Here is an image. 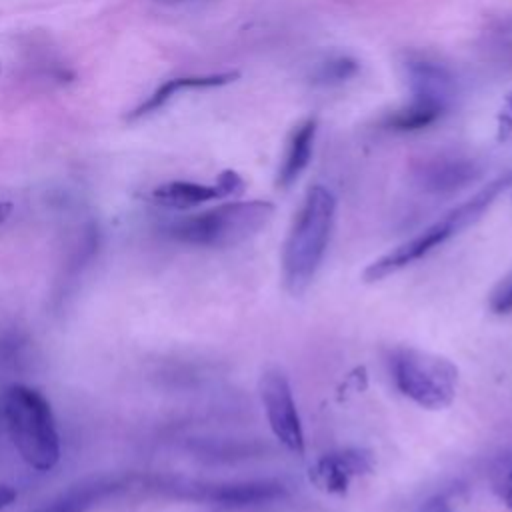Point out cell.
Returning a JSON list of instances; mask_svg holds the SVG:
<instances>
[{
    "label": "cell",
    "mask_w": 512,
    "mask_h": 512,
    "mask_svg": "<svg viewBox=\"0 0 512 512\" xmlns=\"http://www.w3.org/2000/svg\"><path fill=\"white\" fill-rule=\"evenodd\" d=\"M122 484L116 478H90L82 480L58 496H54L44 506L36 508L34 512H88L98 502L120 490Z\"/></svg>",
    "instance_id": "obj_11"
},
{
    "label": "cell",
    "mask_w": 512,
    "mask_h": 512,
    "mask_svg": "<svg viewBox=\"0 0 512 512\" xmlns=\"http://www.w3.org/2000/svg\"><path fill=\"white\" fill-rule=\"evenodd\" d=\"M404 72L410 88V102L414 110L442 120L456 98V78L452 70L424 54H410L404 60Z\"/></svg>",
    "instance_id": "obj_7"
},
{
    "label": "cell",
    "mask_w": 512,
    "mask_h": 512,
    "mask_svg": "<svg viewBox=\"0 0 512 512\" xmlns=\"http://www.w3.org/2000/svg\"><path fill=\"white\" fill-rule=\"evenodd\" d=\"M314 138H316V120L314 118H306L304 122H300L286 146L284 152V160L280 164L278 170V178H276V186L278 188H290L300 174L306 170V166L310 164L312 158V150H314Z\"/></svg>",
    "instance_id": "obj_14"
},
{
    "label": "cell",
    "mask_w": 512,
    "mask_h": 512,
    "mask_svg": "<svg viewBox=\"0 0 512 512\" xmlns=\"http://www.w3.org/2000/svg\"><path fill=\"white\" fill-rule=\"evenodd\" d=\"M478 174V166L466 158H436L426 162L418 180L430 192H452L466 186Z\"/></svg>",
    "instance_id": "obj_13"
},
{
    "label": "cell",
    "mask_w": 512,
    "mask_h": 512,
    "mask_svg": "<svg viewBox=\"0 0 512 512\" xmlns=\"http://www.w3.org/2000/svg\"><path fill=\"white\" fill-rule=\"evenodd\" d=\"M258 394L274 438L288 452L302 456L306 450L304 430L286 374L276 366L266 368L258 380Z\"/></svg>",
    "instance_id": "obj_8"
},
{
    "label": "cell",
    "mask_w": 512,
    "mask_h": 512,
    "mask_svg": "<svg viewBox=\"0 0 512 512\" xmlns=\"http://www.w3.org/2000/svg\"><path fill=\"white\" fill-rule=\"evenodd\" d=\"M492 36L502 44H512V14L498 16L490 22Z\"/></svg>",
    "instance_id": "obj_18"
},
{
    "label": "cell",
    "mask_w": 512,
    "mask_h": 512,
    "mask_svg": "<svg viewBox=\"0 0 512 512\" xmlns=\"http://www.w3.org/2000/svg\"><path fill=\"white\" fill-rule=\"evenodd\" d=\"M374 454L366 448H340L320 456L308 470L310 482L326 494H346L352 480L374 470Z\"/></svg>",
    "instance_id": "obj_9"
},
{
    "label": "cell",
    "mask_w": 512,
    "mask_h": 512,
    "mask_svg": "<svg viewBox=\"0 0 512 512\" xmlns=\"http://www.w3.org/2000/svg\"><path fill=\"white\" fill-rule=\"evenodd\" d=\"M334 218V194L322 184L310 186L282 244V286L290 296H302L314 282L330 244Z\"/></svg>",
    "instance_id": "obj_1"
},
{
    "label": "cell",
    "mask_w": 512,
    "mask_h": 512,
    "mask_svg": "<svg viewBox=\"0 0 512 512\" xmlns=\"http://www.w3.org/2000/svg\"><path fill=\"white\" fill-rule=\"evenodd\" d=\"M160 490L178 498L216 506L222 510H242L272 504L288 496V486L274 478L236 480V482H198V480H160Z\"/></svg>",
    "instance_id": "obj_6"
},
{
    "label": "cell",
    "mask_w": 512,
    "mask_h": 512,
    "mask_svg": "<svg viewBox=\"0 0 512 512\" xmlns=\"http://www.w3.org/2000/svg\"><path fill=\"white\" fill-rule=\"evenodd\" d=\"M8 436L20 458L34 470H52L60 460V434L50 402L26 384H12L2 398Z\"/></svg>",
    "instance_id": "obj_3"
},
{
    "label": "cell",
    "mask_w": 512,
    "mask_h": 512,
    "mask_svg": "<svg viewBox=\"0 0 512 512\" xmlns=\"http://www.w3.org/2000/svg\"><path fill=\"white\" fill-rule=\"evenodd\" d=\"M16 500V488L10 484H0V510L8 508Z\"/></svg>",
    "instance_id": "obj_21"
},
{
    "label": "cell",
    "mask_w": 512,
    "mask_h": 512,
    "mask_svg": "<svg viewBox=\"0 0 512 512\" xmlns=\"http://www.w3.org/2000/svg\"><path fill=\"white\" fill-rule=\"evenodd\" d=\"M414 512H454L450 500L446 496H432L426 502H422Z\"/></svg>",
    "instance_id": "obj_19"
},
{
    "label": "cell",
    "mask_w": 512,
    "mask_h": 512,
    "mask_svg": "<svg viewBox=\"0 0 512 512\" xmlns=\"http://www.w3.org/2000/svg\"><path fill=\"white\" fill-rule=\"evenodd\" d=\"M388 368L396 390L420 408L444 410L456 398L458 366L446 356L396 346L388 352Z\"/></svg>",
    "instance_id": "obj_5"
},
{
    "label": "cell",
    "mask_w": 512,
    "mask_h": 512,
    "mask_svg": "<svg viewBox=\"0 0 512 512\" xmlns=\"http://www.w3.org/2000/svg\"><path fill=\"white\" fill-rule=\"evenodd\" d=\"M244 190V180L234 170H224L218 174L214 184H198V182H166L156 186L150 192V198L154 204L174 210H188L194 206H200L210 200L226 198L240 194Z\"/></svg>",
    "instance_id": "obj_10"
},
{
    "label": "cell",
    "mask_w": 512,
    "mask_h": 512,
    "mask_svg": "<svg viewBox=\"0 0 512 512\" xmlns=\"http://www.w3.org/2000/svg\"><path fill=\"white\" fill-rule=\"evenodd\" d=\"M360 72V62L348 54H332L314 64L310 80L322 88L342 86Z\"/></svg>",
    "instance_id": "obj_15"
},
{
    "label": "cell",
    "mask_w": 512,
    "mask_h": 512,
    "mask_svg": "<svg viewBox=\"0 0 512 512\" xmlns=\"http://www.w3.org/2000/svg\"><path fill=\"white\" fill-rule=\"evenodd\" d=\"M274 210L268 200L228 202L170 222L166 234L188 246L232 248L266 228Z\"/></svg>",
    "instance_id": "obj_4"
},
{
    "label": "cell",
    "mask_w": 512,
    "mask_h": 512,
    "mask_svg": "<svg viewBox=\"0 0 512 512\" xmlns=\"http://www.w3.org/2000/svg\"><path fill=\"white\" fill-rule=\"evenodd\" d=\"M496 494L500 496L502 504L512 508V466L502 474V478L496 484Z\"/></svg>",
    "instance_id": "obj_20"
},
{
    "label": "cell",
    "mask_w": 512,
    "mask_h": 512,
    "mask_svg": "<svg viewBox=\"0 0 512 512\" xmlns=\"http://www.w3.org/2000/svg\"><path fill=\"white\" fill-rule=\"evenodd\" d=\"M162 4H188V2H200V0H156Z\"/></svg>",
    "instance_id": "obj_22"
},
{
    "label": "cell",
    "mask_w": 512,
    "mask_h": 512,
    "mask_svg": "<svg viewBox=\"0 0 512 512\" xmlns=\"http://www.w3.org/2000/svg\"><path fill=\"white\" fill-rule=\"evenodd\" d=\"M488 308L496 316L512 314V272L494 286L488 296Z\"/></svg>",
    "instance_id": "obj_16"
},
{
    "label": "cell",
    "mask_w": 512,
    "mask_h": 512,
    "mask_svg": "<svg viewBox=\"0 0 512 512\" xmlns=\"http://www.w3.org/2000/svg\"><path fill=\"white\" fill-rule=\"evenodd\" d=\"M238 76L240 74L236 70H232V72H218V74H204V76H180V78L166 80L140 106H136L128 114V120H138V118H144V116L160 110L180 90H188V88H218V86H226V84L234 82Z\"/></svg>",
    "instance_id": "obj_12"
},
{
    "label": "cell",
    "mask_w": 512,
    "mask_h": 512,
    "mask_svg": "<svg viewBox=\"0 0 512 512\" xmlns=\"http://www.w3.org/2000/svg\"><path fill=\"white\" fill-rule=\"evenodd\" d=\"M510 136H512V88L504 96L502 106H500L498 116H496V138H498V142H504Z\"/></svg>",
    "instance_id": "obj_17"
},
{
    "label": "cell",
    "mask_w": 512,
    "mask_h": 512,
    "mask_svg": "<svg viewBox=\"0 0 512 512\" xmlns=\"http://www.w3.org/2000/svg\"><path fill=\"white\" fill-rule=\"evenodd\" d=\"M510 186H512V170L500 174L498 178H494L492 182L482 186L476 194H472L468 200L460 202L456 208L446 212L440 220H436L434 224H430L416 236L408 238L406 242L398 244L390 252L382 254L374 262H370L362 272V280L364 282H380V280L404 270L406 266L422 260L434 248L442 246L448 238L456 236L458 232H462L464 228L474 224L490 208V204Z\"/></svg>",
    "instance_id": "obj_2"
}]
</instances>
